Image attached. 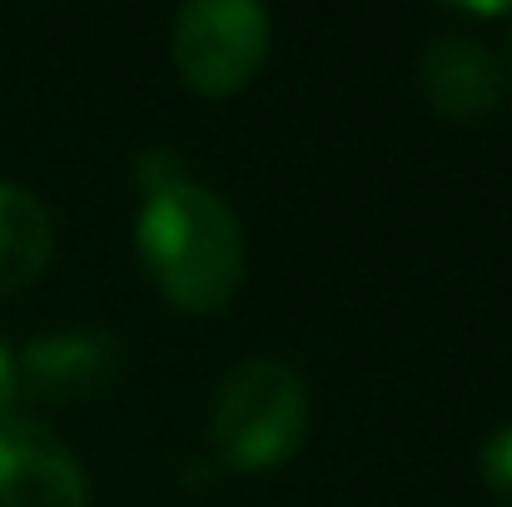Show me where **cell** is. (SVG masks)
<instances>
[{
	"label": "cell",
	"instance_id": "9",
	"mask_svg": "<svg viewBox=\"0 0 512 507\" xmlns=\"http://www.w3.org/2000/svg\"><path fill=\"white\" fill-rule=\"evenodd\" d=\"M174 179H189V169L179 160V150L170 145H160V150H145L140 160H135V184L145 189V194H155V189H165Z\"/></svg>",
	"mask_w": 512,
	"mask_h": 507
},
{
	"label": "cell",
	"instance_id": "11",
	"mask_svg": "<svg viewBox=\"0 0 512 507\" xmlns=\"http://www.w3.org/2000/svg\"><path fill=\"white\" fill-rule=\"evenodd\" d=\"M508 80H512V45H508Z\"/></svg>",
	"mask_w": 512,
	"mask_h": 507
},
{
	"label": "cell",
	"instance_id": "6",
	"mask_svg": "<svg viewBox=\"0 0 512 507\" xmlns=\"http://www.w3.org/2000/svg\"><path fill=\"white\" fill-rule=\"evenodd\" d=\"M20 393L40 403H90L120 373V343L110 334H45L15 353Z\"/></svg>",
	"mask_w": 512,
	"mask_h": 507
},
{
	"label": "cell",
	"instance_id": "2",
	"mask_svg": "<svg viewBox=\"0 0 512 507\" xmlns=\"http://www.w3.org/2000/svg\"><path fill=\"white\" fill-rule=\"evenodd\" d=\"M309 433V383L279 358L234 363L209 403V438L234 473H264L299 453Z\"/></svg>",
	"mask_w": 512,
	"mask_h": 507
},
{
	"label": "cell",
	"instance_id": "3",
	"mask_svg": "<svg viewBox=\"0 0 512 507\" xmlns=\"http://www.w3.org/2000/svg\"><path fill=\"white\" fill-rule=\"evenodd\" d=\"M269 35L274 20L254 0H194L170 25L174 70L204 100L239 95L259 75L269 55Z\"/></svg>",
	"mask_w": 512,
	"mask_h": 507
},
{
	"label": "cell",
	"instance_id": "7",
	"mask_svg": "<svg viewBox=\"0 0 512 507\" xmlns=\"http://www.w3.org/2000/svg\"><path fill=\"white\" fill-rule=\"evenodd\" d=\"M50 254H55L50 209L30 189L0 179V299L30 289L45 274Z\"/></svg>",
	"mask_w": 512,
	"mask_h": 507
},
{
	"label": "cell",
	"instance_id": "10",
	"mask_svg": "<svg viewBox=\"0 0 512 507\" xmlns=\"http://www.w3.org/2000/svg\"><path fill=\"white\" fill-rule=\"evenodd\" d=\"M20 368H15V353L0 343V418H15V403H20Z\"/></svg>",
	"mask_w": 512,
	"mask_h": 507
},
{
	"label": "cell",
	"instance_id": "5",
	"mask_svg": "<svg viewBox=\"0 0 512 507\" xmlns=\"http://www.w3.org/2000/svg\"><path fill=\"white\" fill-rule=\"evenodd\" d=\"M503 60L478 40V35H458V30H443L428 40L423 60H418V90L423 100L443 115V120H458V125H473L483 115L498 110L503 100Z\"/></svg>",
	"mask_w": 512,
	"mask_h": 507
},
{
	"label": "cell",
	"instance_id": "4",
	"mask_svg": "<svg viewBox=\"0 0 512 507\" xmlns=\"http://www.w3.org/2000/svg\"><path fill=\"white\" fill-rule=\"evenodd\" d=\"M0 507H90L80 458L35 418H0Z\"/></svg>",
	"mask_w": 512,
	"mask_h": 507
},
{
	"label": "cell",
	"instance_id": "1",
	"mask_svg": "<svg viewBox=\"0 0 512 507\" xmlns=\"http://www.w3.org/2000/svg\"><path fill=\"white\" fill-rule=\"evenodd\" d=\"M135 244L150 284L179 314H219L244 284L239 214L194 179H174L140 199Z\"/></svg>",
	"mask_w": 512,
	"mask_h": 507
},
{
	"label": "cell",
	"instance_id": "8",
	"mask_svg": "<svg viewBox=\"0 0 512 507\" xmlns=\"http://www.w3.org/2000/svg\"><path fill=\"white\" fill-rule=\"evenodd\" d=\"M478 473H483V488L503 507H512V423L488 433V443L478 453Z\"/></svg>",
	"mask_w": 512,
	"mask_h": 507
}]
</instances>
